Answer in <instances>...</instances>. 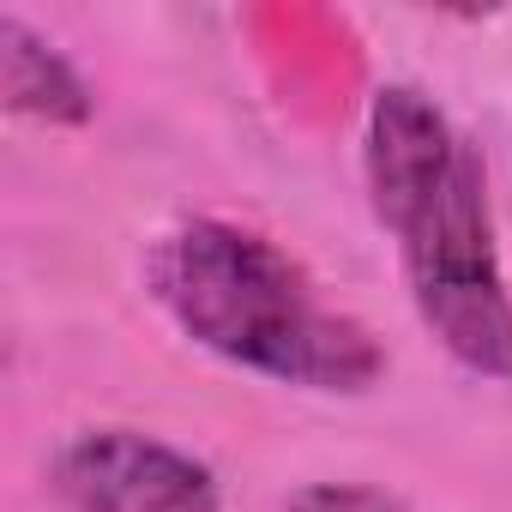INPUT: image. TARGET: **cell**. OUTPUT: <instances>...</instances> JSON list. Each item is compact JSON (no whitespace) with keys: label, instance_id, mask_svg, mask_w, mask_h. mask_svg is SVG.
Returning a JSON list of instances; mask_svg holds the SVG:
<instances>
[{"label":"cell","instance_id":"1","mask_svg":"<svg viewBox=\"0 0 512 512\" xmlns=\"http://www.w3.org/2000/svg\"><path fill=\"white\" fill-rule=\"evenodd\" d=\"M368 199L398 247L422 326L452 362L512 380V284L500 272L494 205L476 145L416 85H386L368 109Z\"/></svg>","mask_w":512,"mask_h":512},{"label":"cell","instance_id":"2","mask_svg":"<svg viewBox=\"0 0 512 512\" xmlns=\"http://www.w3.org/2000/svg\"><path fill=\"white\" fill-rule=\"evenodd\" d=\"M145 284L211 356L302 392H368L386 368L374 332L332 308L296 253L235 217H181L157 235Z\"/></svg>","mask_w":512,"mask_h":512},{"label":"cell","instance_id":"3","mask_svg":"<svg viewBox=\"0 0 512 512\" xmlns=\"http://www.w3.org/2000/svg\"><path fill=\"white\" fill-rule=\"evenodd\" d=\"M73 512H217V476L193 452L139 428H85L55 452Z\"/></svg>","mask_w":512,"mask_h":512},{"label":"cell","instance_id":"4","mask_svg":"<svg viewBox=\"0 0 512 512\" xmlns=\"http://www.w3.org/2000/svg\"><path fill=\"white\" fill-rule=\"evenodd\" d=\"M0 91H7V109L13 115L49 121V127L91 121V91L73 73V61L49 37H37L19 13L0 19Z\"/></svg>","mask_w":512,"mask_h":512},{"label":"cell","instance_id":"5","mask_svg":"<svg viewBox=\"0 0 512 512\" xmlns=\"http://www.w3.org/2000/svg\"><path fill=\"white\" fill-rule=\"evenodd\" d=\"M284 512H410V506L386 488H368V482H314Z\"/></svg>","mask_w":512,"mask_h":512}]
</instances>
